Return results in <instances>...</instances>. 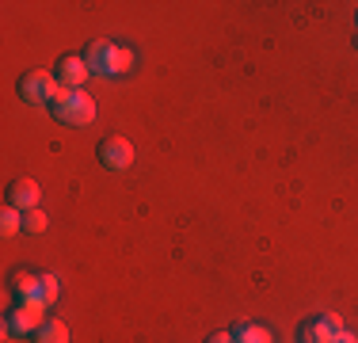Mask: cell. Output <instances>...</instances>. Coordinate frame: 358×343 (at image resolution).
Wrapping results in <instances>:
<instances>
[{"instance_id":"obj_4","label":"cell","mask_w":358,"mask_h":343,"mask_svg":"<svg viewBox=\"0 0 358 343\" xmlns=\"http://www.w3.org/2000/svg\"><path fill=\"white\" fill-rule=\"evenodd\" d=\"M42 324H46V305H38V302H15L4 316L8 336H35Z\"/></svg>"},{"instance_id":"obj_11","label":"cell","mask_w":358,"mask_h":343,"mask_svg":"<svg viewBox=\"0 0 358 343\" xmlns=\"http://www.w3.org/2000/svg\"><path fill=\"white\" fill-rule=\"evenodd\" d=\"M35 343H69V324L57 321V316H46V324L31 336Z\"/></svg>"},{"instance_id":"obj_1","label":"cell","mask_w":358,"mask_h":343,"mask_svg":"<svg viewBox=\"0 0 358 343\" xmlns=\"http://www.w3.org/2000/svg\"><path fill=\"white\" fill-rule=\"evenodd\" d=\"M84 62H88V69L96 76H122V73L134 69L138 54H134V46H126V42L96 38V42H88V50H84Z\"/></svg>"},{"instance_id":"obj_17","label":"cell","mask_w":358,"mask_h":343,"mask_svg":"<svg viewBox=\"0 0 358 343\" xmlns=\"http://www.w3.org/2000/svg\"><path fill=\"white\" fill-rule=\"evenodd\" d=\"M355 46H358V38H355Z\"/></svg>"},{"instance_id":"obj_15","label":"cell","mask_w":358,"mask_h":343,"mask_svg":"<svg viewBox=\"0 0 358 343\" xmlns=\"http://www.w3.org/2000/svg\"><path fill=\"white\" fill-rule=\"evenodd\" d=\"M206 343H233V332H214Z\"/></svg>"},{"instance_id":"obj_5","label":"cell","mask_w":358,"mask_h":343,"mask_svg":"<svg viewBox=\"0 0 358 343\" xmlns=\"http://www.w3.org/2000/svg\"><path fill=\"white\" fill-rule=\"evenodd\" d=\"M339 332H343L339 313H317V316H305L297 324V343H331Z\"/></svg>"},{"instance_id":"obj_13","label":"cell","mask_w":358,"mask_h":343,"mask_svg":"<svg viewBox=\"0 0 358 343\" xmlns=\"http://www.w3.org/2000/svg\"><path fill=\"white\" fill-rule=\"evenodd\" d=\"M23 233H46V214H42V210H27V214H23Z\"/></svg>"},{"instance_id":"obj_2","label":"cell","mask_w":358,"mask_h":343,"mask_svg":"<svg viewBox=\"0 0 358 343\" xmlns=\"http://www.w3.org/2000/svg\"><path fill=\"white\" fill-rule=\"evenodd\" d=\"M50 111H54V118L65 126H92L96 122V99L84 88H57Z\"/></svg>"},{"instance_id":"obj_9","label":"cell","mask_w":358,"mask_h":343,"mask_svg":"<svg viewBox=\"0 0 358 343\" xmlns=\"http://www.w3.org/2000/svg\"><path fill=\"white\" fill-rule=\"evenodd\" d=\"M38 199H42V191H38L35 179L20 176V179H12V183H8V206H15L20 214L38 210Z\"/></svg>"},{"instance_id":"obj_12","label":"cell","mask_w":358,"mask_h":343,"mask_svg":"<svg viewBox=\"0 0 358 343\" xmlns=\"http://www.w3.org/2000/svg\"><path fill=\"white\" fill-rule=\"evenodd\" d=\"M0 233H4V237L23 233V214L15 210V206H4V210H0Z\"/></svg>"},{"instance_id":"obj_7","label":"cell","mask_w":358,"mask_h":343,"mask_svg":"<svg viewBox=\"0 0 358 343\" xmlns=\"http://www.w3.org/2000/svg\"><path fill=\"white\" fill-rule=\"evenodd\" d=\"M54 76L62 88H84V80L92 76L88 62H84V54H62L54 65Z\"/></svg>"},{"instance_id":"obj_6","label":"cell","mask_w":358,"mask_h":343,"mask_svg":"<svg viewBox=\"0 0 358 343\" xmlns=\"http://www.w3.org/2000/svg\"><path fill=\"white\" fill-rule=\"evenodd\" d=\"M96 160L107 172H126V168L134 164V145L126 141L122 134H107L103 141L96 145Z\"/></svg>"},{"instance_id":"obj_10","label":"cell","mask_w":358,"mask_h":343,"mask_svg":"<svg viewBox=\"0 0 358 343\" xmlns=\"http://www.w3.org/2000/svg\"><path fill=\"white\" fill-rule=\"evenodd\" d=\"M233 343H275L267 324H255V321H241L233 328Z\"/></svg>"},{"instance_id":"obj_16","label":"cell","mask_w":358,"mask_h":343,"mask_svg":"<svg viewBox=\"0 0 358 343\" xmlns=\"http://www.w3.org/2000/svg\"><path fill=\"white\" fill-rule=\"evenodd\" d=\"M331 343H358V336H355V332H347V328H343V332H339V336L331 340Z\"/></svg>"},{"instance_id":"obj_8","label":"cell","mask_w":358,"mask_h":343,"mask_svg":"<svg viewBox=\"0 0 358 343\" xmlns=\"http://www.w3.org/2000/svg\"><path fill=\"white\" fill-rule=\"evenodd\" d=\"M12 290H15V298H20V302H38V305H46V298H42V274L31 271V267H15V271H12ZM46 309H50V305H46Z\"/></svg>"},{"instance_id":"obj_3","label":"cell","mask_w":358,"mask_h":343,"mask_svg":"<svg viewBox=\"0 0 358 343\" xmlns=\"http://www.w3.org/2000/svg\"><path fill=\"white\" fill-rule=\"evenodd\" d=\"M57 88H62L57 76L46 73V69H27V73L15 80V92H20L23 103H54Z\"/></svg>"},{"instance_id":"obj_14","label":"cell","mask_w":358,"mask_h":343,"mask_svg":"<svg viewBox=\"0 0 358 343\" xmlns=\"http://www.w3.org/2000/svg\"><path fill=\"white\" fill-rule=\"evenodd\" d=\"M57 294H62V286H57V274H42V298H46V305L57 302Z\"/></svg>"}]
</instances>
